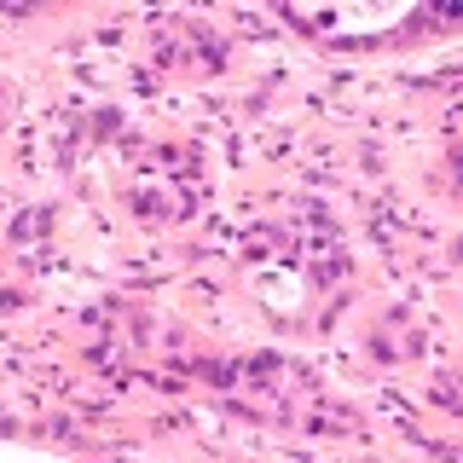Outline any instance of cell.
<instances>
[{
  "label": "cell",
  "mask_w": 463,
  "mask_h": 463,
  "mask_svg": "<svg viewBox=\"0 0 463 463\" xmlns=\"http://www.w3.org/2000/svg\"><path fill=\"white\" fill-rule=\"evenodd\" d=\"M0 463H64V458H41V452H6Z\"/></svg>",
  "instance_id": "1"
}]
</instances>
